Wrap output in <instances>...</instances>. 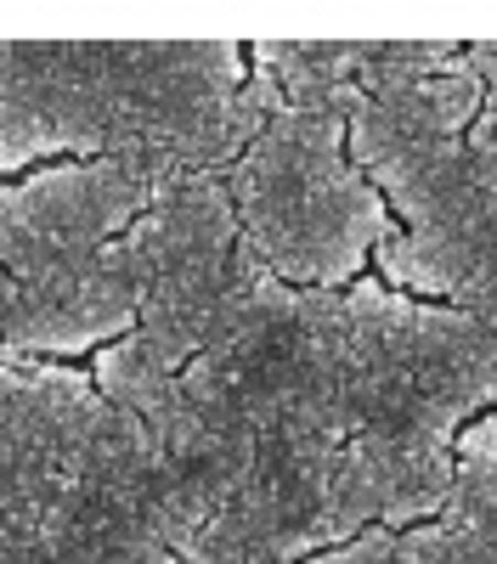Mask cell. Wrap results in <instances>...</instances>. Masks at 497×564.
<instances>
[{
	"mask_svg": "<svg viewBox=\"0 0 497 564\" xmlns=\"http://www.w3.org/2000/svg\"><path fill=\"white\" fill-rule=\"evenodd\" d=\"M339 547L424 525L452 502L458 452L497 417V327L361 276L334 300Z\"/></svg>",
	"mask_w": 497,
	"mask_h": 564,
	"instance_id": "cell-1",
	"label": "cell"
},
{
	"mask_svg": "<svg viewBox=\"0 0 497 564\" xmlns=\"http://www.w3.org/2000/svg\"><path fill=\"white\" fill-rule=\"evenodd\" d=\"M244 40H0V181L45 164L220 175L249 135Z\"/></svg>",
	"mask_w": 497,
	"mask_h": 564,
	"instance_id": "cell-2",
	"label": "cell"
},
{
	"mask_svg": "<svg viewBox=\"0 0 497 564\" xmlns=\"http://www.w3.org/2000/svg\"><path fill=\"white\" fill-rule=\"evenodd\" d=\"M0 564H181L142 423L90 367L0 361Z\"/></svg>",
	"mask_w": 497,
	"mask_h": 564,
	"instance_id": "cell-3",
	"label": "cell"
},
{
	"mask_svg": "<svg viewBox=\"0 0 497 564\" xmlns=\"http://www.w3.org/2000/svg\"><path fill=\"white\" fill-rule=\"evenodd\" d=\"M164 186V175L114 159L0 181V282L12 300L0 361L79 367L136 334L125 238Z\"/></svg>",
	"mask_w": 497,
	"mask_h": 564,
	"instance_id": "cell-4",
	"label": "cell"
},
{
	"mask_svg": "<svg viewBox=\"0 0 497 564\" xmlns=\"http://www.w3.org/2000/svg\"><path fill=\"white\" fill-rule=\"evenodd\" d=\"M260 265L289 289L334 294L374 276L396 231L390 204L350 159V113L305 108L249 74V135L220 170Z\"/></svg>",
	"mask_w": 497,
	"mask_h": 564,
	"instance_id": "cell-5",
	"label": "cell"
},
{
	"mask_svg": "<svg viewBox=\"0 0 497 564\" xmlns=\"http://www.w3.org/2000/svg\"><path fill=\"white\" fill-rule=\"evenodd\" d=\"M125 254L136 282V334L90 361V379L114 406L175 379L271 282L220 175L170 181L130 226Z\"/></svg>",
	"mask_w": 497,
	"mask_h": 564,
	"instance_id": "cell-6",
	"label": "cell"
},
{
	"mask_svg": "<svg viewBox=\"0 0 497 564\" xmlns=\"http://www.w3.org/2000/svg\"><path fill=\"white\" fill-rule=\"evenodd\" d=\"M305 564H497V417H480L458 452L452 502L424 525L361 531Z\"/></svg>",
	"mask_w": 497,
	"mask_h": 564,
	"instance_id": "cell-7",
	"label": "cell"
},
{
	"mask_svg": "<svg viewBox=\"0 0 497 564\" xmlns=\"http://www.w3.org/2000/svg\"><path fill=\"white\" fill-rule=\"evenodd\" d=\"M7 322H12V300H7V282H0V356H7Z\"/></svg>",
	"mask_w": 497,
	"mask_h": 564,
	"instance_id": "cell-8",
	"label": "cell"
},
{
	"mask_svg": "<svg viewBox=\"0 0 497 564\" xmlns=\"http://www.w3.org/2000/svg\"><path fill=\"white\" fill-rule=\"evenodd\" d=\"M475 45H480V57H486V63L497 68V40H475Z\"/></svg>",
	"mask_w": 497,
	"mask_h": 564,
	"instance_id": "cell-9",
	"label": "cell"
}]
</instances>
